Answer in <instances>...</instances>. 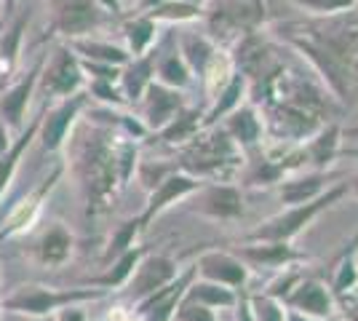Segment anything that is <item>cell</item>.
Returning a JSON list of instances; mask_svg holds the SVG:
<instances>
[{
    "label": "cell",
    "mask_w": 358,
    "mask_h": 321,
    "mask_svg": "<svg viewBox=\"0 0 358 321\" xmlns=\"http://www.w3.org/2000/svg\"><path fill=\"white\" fill-rule=\"evenodd\" d=\"M270 35L281 46L297 51L310 64L337 105L353 110L358 105V14L308 16L297 22H278Z\"/></svg>",
    "instance_id": "6da1fadb"
},
{
    "label": "cell",
    "mask_w": 358,
    "mask_h": 321,
    "mask_svg": "<svg viewBox=\"0 0 358 321\" xmlns=\"http://www.w3.org/2000/svg\"><path fill=\"white\" fill-rule=\"evenodd\" d=\"M62 153L67 158L64 171H73L89 217L110 212L118 190L134 177L139 166L136 139L115 126L89 121L83 115L70 131Z\"/></svg>",
    "instance_id": "7a4b0ae2"
},
{
    "label": "cell",
    "mask_w": 358,
    "mask_h": 321,
    "mask_svg": "<svg viewBox=\"0 0 358 321\" xmlns=\"http://www.w3.org/2000/svg\"><path fill=\"white\" fill-rule=\"evenodd\" d=\"M105 294L107 292L99 287L59 290V287H45V284H19L0 303H3V311H8V313H19L27 319H51L62 308L94 303V300H102Z\"/></svg>",
    "instance_id": "3957f363"
},
{
    "label": "cell",
    "mask_w": 358,
    "mask_h": 321,
    "mask_svg": "<svg viewBox=\"0 0 358 321\" xmlns=\"http://www.w3.org/2000/svg\"><path fill=\"white\" fill-rule=\"evenodd\" d=\"M48 6V27L45 38H62L70 43L86 35H96L115 22L96 0H45Z\"/></svg>",
    "instance_id": "277c9868"
},
{
    "label": "cell",
    "mask_w": 358,
    "mask_h": 321,
    "mask_svg": "<svg viewBox=\"0 0 358 321\" xmlns=\"http://www.w3.org/2000/svg\"><path fill=\"white\" fill-rule=\"evenodd\" d=\"M348 193H350L348 183L329 185L327 190L318 193L315 199L305 201V204H294V206H289L286 212L270 217L268 222H262L259 228H254L252 233L246 236V241H292L299 230L308 228L318 214L324 212V209H329V206H334V204L343 199V196H348Z\"/></svg>",
    "instance_id": "5b68a950"
},
{
    "label": "cell",
    "mask_w": 358,
    "mask_h": 321,
    "mask_svg": "<svg viewBox=\"0 0 358 321\" xmlns=\"http://www.w3.org/2000/svg\"><path fill=\"white\" fill-rule=\"evenodd\" d=\"M185 153L179 166L182 171L193 174V177H214V174H222L227 166H236L241 158V148L233 139L224 134V129H201L190 142H185Z\"/></svg>",
    "instance_id": "8992f818"
},
{
    "label": "cell",
    "mask_w": 358,
    "mask_h": 321,
    "mask_svg": "<svg viewBox=\"0 0 358 321\" xmlns=\"http://www.w3.org/2000/svg\"><path fill=\"white\" fill-rule=\"evenodd\" d=\"M206 32L220 41H236L265 27L268 0H214L206 8Z\"/></svg>",
    "instance_id": "52a82bcc"
},
{
    "label": "cell",
    "mask_w": 358,
    "mask_h": 321,
    "mask_svg": "<svg viewBox=\"0 0 358 321\" xmlns=\"http://www.w3.org/2000/svg\"><path fill=\"white\" fill-rule=\"evenodd\" d=\"M86 89V73L80 57L67 43H59L51 54H45L41 76H38V94L45 102H57Z\"/></svg>",
    "instance_id": "ba28073f"
},
{
    "label": "cell",
    "mask_w": 358,
    "mask_h": 321,
    "mask_svg": "<svg viewBox=\"0 0 358 321\" xmlns=\"http://www.w3.org/2000/svg\"><path fill=\"white\" fill-rule=\"evenodd\" d=\"M89 94L80 92L73 97H64L57 102H45L41 107V126H38V142L43 148V153H62L64 142L75 129V123L80 121L83 110L89 107Z\"/></svg>",
    "instance_id": "9c48e42d"
},
{
    "label": "cell",
    "mask_w": 358,
    "mask_h": 321,
    "mask_svg": "<svg viewBox=\"0 0 358 321\" xmlns=\"http://www.w3.org/2000/svg\"><path fill=\"white\" fill-rule=\"evenodd\" d=\"M43 59L45 54H41L27 73H16V78H11L0 89V121L6 123L11 134H19L27 126V113H30L32 97L38 94V76H41Z\"/></svg>",
    "instance_id": "30bf717a"
},
{
    "label": "cell",
    "mask_w": 358,
    "mask_h": 321,
    "mask_svg": "<svg viewBox=\"0 0 358 321\" xmlns=\"http://www.w3.org/2000/svg\"><path fill=\"white\" fill-rule=\"evenodd\" d=\"M62 177H64V164H57L43 183H38L24 199L19 201V204H14V209L6 214V220H3V225H0V241L16 238V236L27 233L32 225H38L45 204H48V196L57 190V185H59Z\"/></svg>",
    "instance_id": "8fae6325"
},
{
    "label": "cell",
    "mask_w": 358,
    "mask_h": 321,
    "mask_svg": "<svg viewBox=\"0 0 358 321\" xmlns=\"http://www.w3.org/2000/svg\"><path fill=\"white\" fill-rule=\"evenodd\" d=\"M201 185L203 183H201L198 177L187 174V171H182V169L169 171L155 187H150L148 204H145L142 214H136V220H139L142 230L148 228V225H152V220H155L158 214H164L171 204H177V201H182V199H190Z\"/></svg>",
    "instance_id": "7c38bea8"
},
{
    "label": "cell",
    "mask_w": 358,
    "mask_h": 321,
    "mask_svg": "<svg viewBox=\"0 0 358 321\" xmlns=\"http://www.w3.org/2000/svg\"><path fill=\"white\" fill-rule=\"evenodd\" d=\"M195 276H198L195 273V265H190L187 271H182L169 284H164L161 290L150 292L148 297H142L136 303V316L142 321H171L174 313H177L179 303H182V297H185V290L193 284Z\"/></svg>",
    "instance_id": "4fadbf2b"
},
{
    "label": "cell",
    "mask_w": 358,
    "mask_h": 321,
    "mask_svg": "<svg viewBox=\"0 0 358 321\" xmlns=\"http://www.w3.org/2000/svg\"><path fill=\"white\" fill-rule=\"evenodd\" d=\"M134 107L139 121L148 126L150 134H155V131H161L166 123L171 121L179 110L185 107V97L177 89H169L164 83L152 80Z\"/></svg>",
    "instance_id": "5bb4252c"
},
{
    "label": "cell",
    "mask_w": 358,
    "mask_h": 321,
    "mask_svg": "<svg viewBox=\"0 0 358 321\" xmlns=\"http://www.w3.org/2000/svg\"><path fill=\"white\" fill-rule=\"evenodd\" d=\"M75 255V236L64 222H48L32 241V260L43 268H64Z\"/></svg>",
    "instance_id": "9a60e30c"
},
{
    "label": "cell",
    "mask_w": 358,
    "mask_h": 321,
    "mask_svg": "<svg viewBox=\"0 0 358 321\" xmlns=\"http://www.w3.org/2000/svg\"><path fill=\"white\" fill-rule=\"evenodd\" d=\"M190 212L211 220H236L243 214V199L236 185H201L193 193Z\"/></svg>",
    "instance_id": "2e32d148"
},
{
    "label": "cell",
    "mask_w": 358,
    "mask_h": 321,
    "mask_svg": "<svg viewBox=\"0 0 358 321\" xmlns=\"http://www.w3.org/2000/svg\"><path fill=\"white\" fill-rule=\"evenodd\" d=\"M177 262L166 255H148L139 260V265L134 268V273L129 278V284L123 290L129 292V297L139 303L142 297H148L150 292L161 290L164 284H169L174 276H177Z\"/></svg>",
    "instance_id": "e0dca14e"
},
{
    "label": "cell",
    "mask_w": 358,
    "mask_h": 321,
    "mask_svg": "<svg viewBox=\"0 0 358 321\" xmlns=\"http://www.w3.org/2000/svg\"><path fill=\"white\" fill-rule=\"evenodd\" d=\"M30 19H32L30 8L16 11V14L8 19V24L0 30V89H3L11 78H16V73H19Z\"/></svg>",
    "instance_id": "ac0fdd59"
},
{
    "label": "cell",
    "mask_w": 358,
    "mask_h": 321,
    "mask_svg": "<svg viewBox=\"0 0 358 321\" xmlns=\"http://www.w3.org/2000/svg\"><path fill=\"white\" fill-rule=\"evenodd\" d=\"M195 273L198 278H206L230 290H241L249 281V265L230 252H203L195 260Z\"/></svg>",
    "instance_id": "d6986e66"
},
{
    "label": "cell",
    "mask_w": 358,
    "mask_h": 321,
    "mask_svg": "<svg viewBox=\"0 0 358 321\" xmlns=\"http://www.w3.org/2000/svg\"><path fill=\"white\" fill-rule=\"evenodd\" d=\"M284 306L299 311L305 316H313L318 321H327L334 311V294L318 278H299L292 287V292L284 297Z\"/></svg>",
    "instance_id": "ffe728a7"
},
{
    "label": "cell",
    "mask_w": 358,
    "mask_h": 321,
    "mask_svg": "<svg viewBox=\"0 0 358 321\" xmlns=\"http://www.w3.org/2000/svg\"><path fill=\"white\" fill-rule=\"evenodd\" d=\"M155 57H158V43H155V48H150L148 54L131 57V59L120 67L118 86L129 105H136L139 97L145 94V89L155 80Z\"/></svg>",
    "instance_id": "44dd1931"
},
{
    "label": "cell",
    "mask_w": 358,
    "mask_h": 321,
    "mask_svg": "<svg viewBox=\"0 0 358 321\" xmlns=\"http://www.w3.org/2000/svg\"><path fill=\"white\" fill-rule=\"evenodd\" d=\"M222 129L241 150H252L262 139L265 123H262L259 113H257V105H238L230 115H224Z\"/></svg>",
    "instance_id": "7402d4cb"
},
{
    "label": "cell",
    "mask_w": 358,
    "mask_h": 321,
    "mask_svg": "<svg viewBox=\"0 0 358 321\" xmlns=\"http://www.w3.org/2000/svg\"><path fill=\"white\" fill-rule=\"evenodd\" d=\"M177 48L182 54V59L187 62V67L193 70L195 78H201L206 73L214 57L222 51L220 43L211 38L209 32H198V30H182L177 38Z\"/></svg>",
    "instance_id": "603a6c76"
},
{
    "label": "cell",
    "mask_w": 358,
    "mask_h": 321,
    "mask_svg": "<svg viewBox=\"0 0 358 321\" xmlns=\"http://www.w3.org/2000/svg\"><path fill=\"white\" fill-rule=\"evenodd\" d=\"M38 126H41V113L32 115V121H27V126L11 139L8 150H6L3 158H0V199L6 196V190H8L11 183H14L16 171H19V166H22V161H24V155H27V150H30V145L38 139Z\"/></svg>",
    "instance_id": "cb8c5ba5"
},
{
    "label": "cell",
    "mask_w": 358,
    "mask_h": 321,
    "mask_svg": "<svg viewBox=\"0 0 358 321\" xmlns=\"http://www.w3.org/2000/svg\"><path fill=\"white\" fill-rule=\"evenodd\" d=\"M238 257L246 265L257 268H286L289 262H297L302 255L294 252L289 241H249V246H241Z\"/></svg>",
    "instance_id": "d4e9b609"
},
{
    "label": "cell",
    "mask_w": 358,
    "mask_h": 321,
    "mask_svg": "<svg viewBox=\"0 0 358 321\" xmlns=\"http://www.w3.org/2000/svg\"><path fill=\"white\" fill-rule=\"evenodd\" d=\"M340 145H343V129H340V123L331 121L324 129H318L313 137L305 139V145H299V148L305 153V161L313 164L321 171V169H327L337 158Z\"/></svg>",
    "instance_id": "484cf974"
},
{
    "label": "cell",
    "mask_w": 358,
    "mask_h": 321,
    "mask_svg": "<svg viewBox=\"0 0 358 321\" xmlns=\"http://www.w3.org/2000/svg\"><path fill=\"white\" fill-rule=\"evenodd\" d=\"M145 252H148L145 246H131V249H126L123 255H118V257H113V260L107 262V271L89 278V287H99V290H105V292L123 290V287L129 284L131 273H134V268L139 265V260L145 257Z\"/></svg>",
    "instance_id": "4316f807"
},
{
    "label": "cell",
    "mask_w": 358,
    "mask_h": 321,
    "mask_svg": "<svg viewBox=\"0 0 358 321\" xmlns=\"http://www.w3.org/2000/svg\"><path fill=\"white\" fill-rule=\"evenodd\" d=\"M123 46L131 57H142L158 43V22L148 14H129L120 19Z\"/></svg>",
    "instance_id": "83f0119b"
},
{
    "label": "cell",
    "mask_w": 358,
    "mask_h": 321,
    "mask_svg": "<svg viewBox=\"0 0 358 321\" xmlns=\"http://www.w3.org/2000/svg\"><path fill=\"white\" fill-rule=\"evenodd\" d=\"M155 80L164 83L169 89H177V92H185L193 86V70L187 67V62L182 59L177 43L169 48L158 46V57H155Z\"/></svg>",
    "instance_id": "f1b7e54d"
},
{
    "label": "cell",
    "mask_w": 358,
    "mask_h": 321,
    "mask_svg": "<svg viewBox=\"0 0 358 321\" xmlns=\"http://www.w3.org/2000/svg\"><path fill=\"white\" fill-rule=\"evenodd\" d=\"M67 46L73 48L75 54L86 62H102V64H115V67H123L126 62L131 59V54L126 51L123 43H113V41H107V38H96V35H86V38L70 41Z\"/></svg>",
    "instance_id": "f546056e"
},
{
    "label": "cell",
    "mask_w": 358,
    "mask_h": 321,
    "mask_svg": "<svg viewBox=\"0 0 358 321\" xmlns=\"http://www.w3.org/2000/svg\"><path fill=\"white\" fill-rule=\"evenodd\" d=\"M249 94V80L243 78V73H233V78L224 83L222 89L217 92V97L211 99V107L203 113V129H209V126H217V123L222 121L224 115H230L236 107L243 102V97Z\"/></svg>",
    "instance_id": "4dcf8cb0"
},
{
    "label": "cell",
    "mask_w": 358,
    "mask_h": 321,
    "mask_svg": "<svg viewBox=\"0 0 358 321\" xmlns=\"http://www.w3.org/2000/svg\"><path fill=\"white\" fill-rule=\"evenodd\" d=\"M203 129V113L198 107H182L171 121L166 123L161 131H155L152 137L161 145H185Z\"/></svg>",
    "instance_id": "1f68e13d"
},
{
    "label": "cell",
    "mask_w": 358,
    "mask_h": 321,
    "mask_svg": "<svg viewBox=\"0 0 358 321\" xmlns=\"http://www.w3.org/2000/svg\"><path fill=\"white\" fill-rule=\"evenodd\" d=\"M236 300H238V292L236 290L222 287V284H214V281H206V278H198V276L193 278V284L185 290V297H182V303L206 306L211 311H217V308H233Z\"/></svg>",
    "instance_id": "d6a6232c"
},
{
    "label": "cell",
    "mask_w": 358,
    "mask_h": 321,
    "mask_svg": "<svg viewBox=\"0 0 358 321\" xmlns=\"http://www.w3.org/2000/svg\"><path fill=\"white\" fill-rule=\"evenodd\" d=\"M206 14V6H198L190 0H161L155 8H150L148 16L158 24H193L201 22Z\"/></svg>",
    "instance_id": "836d02e7"
},
{
    "label": "cell",
    "mask_w": 358,
    "mask_h": 321,
    "mask_svg": "<svg viewBox=\"0 0 358 321\" xmlns=\"http://www.w3.org/2000/svg\"><path fill=\"white\" fill-rule=\"evenodd\" d=\"M329 187V177L324 171H313V174H305L299 180H286L281 185V201L294 206V204H305V201L315 199L318 193H324Z\"/></svg>",
    "instance_id": "e575fe53"
},
{
    "label": "cell",
    "mask_w": 358,
    "mask_h": 321,
    "mask_svg": "<svg viewBox=\"0 0 358 321\" xmlns=\"http://www.w3.org/2000/svg\"><path fill=\"white\" fill-rule=\"evenodd\" d=\"M83 92L89 94L91 102H99V105H110V107H129L126 97L120 92L118 80H86V89Z\"/></svg>",
    "instance_id": "d590c367"
},
{
    "label": "cell",
    "mask_w": 358,
    "mask_h": 321,
    "mask_svg": "<svg viewBox=\"0 0 358 321\" xmlns=\"http://www.w3.org/2000/svg\"><path fill=\"white\" fill-rule=\"evenodd\" d=\"M292 6H297L299 11H305L308 16H334L353 11L356 0H289Z\"/></svg>",
    "instance_id": "8d00e7d4"
},
{
    "label": "cell",
    "mask_w": 358,
    "mask_h": 321,
    "mask_svg": "<svg viewBox=\"0 0 358 321\" xmlns=\"http://www.w3.org/2000/svg\"><path fill=\"white\" fill-rule=\"evenodd\" d=\"M249 303H252L254 321H284V308H281V303L268 297V294L249 297Z\"/></svg>",
    "instance_id": "74e56055"
},
{
    "label": "cell",
    "mask_w": 358,
    "mask_h": 321,
    "mask_svg": "<svg viewBox=\"0 0 358 321\" xmlns=\"http://www.w3.org/2000/svg\"><path fill=\"white\" fill-rule=\"evenodd\" d=\"M171 321H217V313L206 306H195V303H179L177 313Z\"/></svg>",
    "instance_id": "f35d334b"
},
{
    "label": "cell",
    "mask_w": 358,
    "mask_h": 321,
    "mask_svg": "<svg viewBox=\"0 0 358 321\" xmlns=\"http://www.w3.org/2000/svg\"><path fill=\"white\" fill-rule=\"evenodd\" d=\"M236 321H254V313H252V303H249V297H243L238 294V300H236Z\"/></svg>",
    "instance_id": "ab89813d"
},
{
    "label": "cell",
    "mask_w": 358,
    "mask_h": 321,
    "mask_svg": "<svg viewBox=\"0 0 358 321\" xmlns=\"http://www.w3.org/2000/svg\"><path fill=\"white\" fill-rule=\"evenodd\" d=\"M102 8H105L110 16H115V19H123V0H96Z\"/></svg>",
    "instance_id": "60d3db41"
},
{
    "label": "cell",
    "mask_w": 358,
    "mask_h": 321,
    "mask_svg": "<svg viewBox=\"0 0 358 321\" xmlns=\"http://www.w3.org/2000/svg\"><path fill=\"white\" fill-rule=\"evenodd\" d=\"M16 134H11L8 129H6V123L0 121V158H3V153L8 150V145H11V139H14Z\"/></svg>",
    "instance_id": "b9f144b4"
},
{
    "label": "cell",
    "mask_w": 358,
    "mask_h": 321,
    "mask_svg": "<svg viewBox=\"0 0 358 321\" xmlns=\"http://www.w3.org/2000/svg\"><path fill=\"white\" fill-rule=\"evenodd\" d=\"M158 3H161V0H136V6L131 14H148L150 8H155Z\"/></svg>",
    "instance_id": "7bdbcfd3"
},
{
    "label": "cell",
    "mask_w": 358,
    "mask_h": 321,
    "mask_svg": "<svg viewBox=\"0 0 358 321\" xmlns=\"http://www.w3.org/2000/svg\"><path fill=\"white\" fill-rule=\"evenodd\" d=\"M284 321H318V319H313V316H305V313H299V311H286L284 313Z\"/></svg>",
    "instance_id": "ee69618b"
},
{
    "label": "cell",
    "mask_w": 358,
    "mask_h": 321,
    "mask_svg": "<svg viewBox=\"0 0 358 321\" xmlns=\"http://www.w3.org/2000/svg\"><path fill=\"white\" fill-rule=\"evenodd\" d=\"M343 137H348V139H358V123L356 126H348L343 131Z\"/></svg>",
    "instance_id": "f6af8a7d"
},
{
    "label": "cell",
    "mask_w": 358,
    "mask_h": 321,
    "mask_svg": "<svg viewBox=\"0 0 358 321\" xmlns=\"http://www.w3.org/2000/svg\"><path fill=\"white\" fill-rule=\"evenodd\" d=\"M19 3H22V0H3V6H0V8H6V11L11 14V11H16V6H19Z\"/></svg>",
    "instance_id": "bcb514c9"
},
{
    "label": "cell",
    "mask_w": 358,
    "mask_h": 321,
    "mask_svg": "<svg viewBox=\"0 0 358 321\" xmlns=\"http://www.w3.org/2000/svg\"><path fill=\"white\" fill-rule=\"evenodd\" d=\"M348 187H350V193H353V196H358V177H353V180L348 183Z\"/></svg>",
    "instance_id": "7dc6e473"
},
{
    "label": "cell",
    "mask_w": 358,
    "mask_h": 321,
    "mask_svg": "<svg viewBox=\"0 0 358 321\" xmlns=\"http://www.w3.org/2000/svg\"><path fill=\"white\" fill-rule=\"evenodd\" d=\"M348 155H356L358 158V148H348Z\"/></svg>",
    "instance_id": "c3c4849f"
},
{
    "label": "cell",
    "mask_w": 358,
    "mask_h": 321,
    "mask_svg": "<svg viewBox=\"0 0 358 321\" xmlns=\"http://www.w3.org/2000/svg\"><path fill=\"white\" fill-rule=\"evenodd\" d=\"M190 3H198V6H206V0H190Z\"/></svg>",
    "instance_id": "681fc988"
},
{
    "label": "cell",
    "mask_w": 358,
    "mask_h": 321,
    "mask_svg": "<svg viewBox=\"0 0 358 321\" xmlns=\"http://www.w3.org/2000/svg\"><path fill=\"white\" fill-rule=\"evenodd\" d=\"M353 11H356V14H358V0H356V6H353Z\"/></svg>",
    "instance_id": "f907efd6"
},
{
    "label": "cell",
    "mask_w": 358,
    "mask_h": 321,
    "mask_svg": "<svg viewBox=\"0 0 358 321\" xmlns=\"http://www.w3.org/2000/svg\"><path fill=\"white\" fill-rule=\"evenodd\" d=\"M327 321H334V316H329V319Z\"/></svg>",
    "instance_id": "816d5d0a"
},
{
    "label": "cell",
    "mask_w": 358,
    "mask_h": 321,
    "mask_svg": "<svg viewBox=\"0 0 358 321\" xmlns=\"http://www.w3.org/2000/svg\"><path fill=\"white\" fill-rule=\"evenodd\" d=\"M0 313H3V303H0Z\"/></svg>",
    "instance_id": "f5cc1de1"
},
{
    "label": "cell",
    "mask_w": 358,
    "mask_h": 321,
    "mask_svg": "<svg viewBox=\"0 0 358 321\" xmlns=\"http://www.w3.org/2000/svg\"><path fill=\"white\" fill-rule=\"evenodd\" d=\"M0 6H3V0H0Z\"/></svg>",
    "instance_id": "db71d44e"
}]
</instances>
